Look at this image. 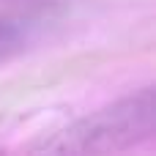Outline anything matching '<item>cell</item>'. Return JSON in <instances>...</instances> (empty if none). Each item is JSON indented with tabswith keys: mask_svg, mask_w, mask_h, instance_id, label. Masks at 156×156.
I'll list each match as a JSON object with an SVG mask.
<instances>
[{
	"mask_svg": "<svg viewBox=\"0 0 156 156\" xmlns=\"http://www.w3.org/2000/svg\"><path fill=\"white\" fill-rule=\"evenodd\" d=\"M156 132V90L151 85L101 107L38 145L49 154H110L140 145Z\"/></svg>",
	"mask_w": 156,
	"mask_h": 156,
	"instance_id": "obj_1",
	"label": "cell"
},
{
	"mask_svg": "<svg viewBox=\"0 0 156 156\" xmlns=\"http://www.w3.org/2000/svg\"><path fill=\"white\" fill-rule=\"evenodd\" d=\"M49 22V11L47 8H27V11H0V63L16 58L19 52H25L38 33L44 30V25Z\"/></svg>",
	"mask_w": 156,
	"mask_h": 156,
	"instance_id": "obj_2",
	"label": "cell"
}]
</instances>
